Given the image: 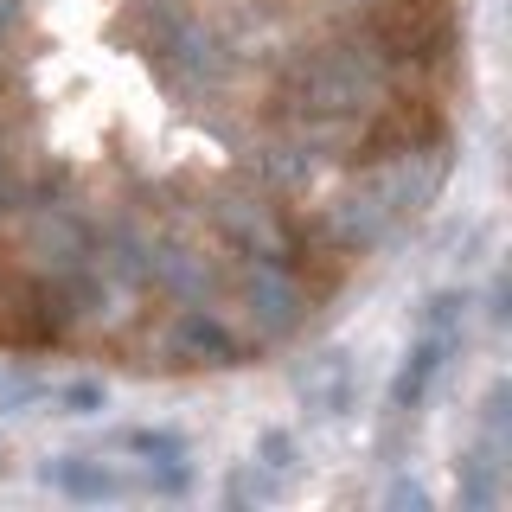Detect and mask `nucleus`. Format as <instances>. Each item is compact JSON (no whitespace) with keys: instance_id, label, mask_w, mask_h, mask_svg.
I'll use <instances>...</instances> for the list:
<instances>
[{"instance_id":"4","label":"nucleus","mask_w":512,"mask_h":512,"mask_svg":"<svg viewBox=\"0 0 512 512\" xmlns=\"http://www.w3.org/2000/svg\"><path fill=\"white\" fill-rule=\"evenodd\" d=\"M167 352H173L180 365H237V340H231V327H224L218 314H205V308H186L180 320H173Z\"/></svg>"},{"instance_id":"10","label":"nucleus","mask_w":512,"mask_h":512,"mask_svg":"<svg viewBox=\"0 0 512 512\" xmlns=\"http://www.w3.org/2000/svg\"><path fill=\"white\" fill-rule=\"evenodd\" d=\"M13 20H20V7H13V0H0V32H7Z\"/></svg>"},{"instance_id":"5","label":"nucleus","mask_w":512,"mask_h":512,"mask_svg":"<svg viewBox=\"0 0 512 512\" xmlns=\"http://www.w3.org/2000/svg\"><path fill=\"white\" fill-rule=\"evenodd\" d=\"M39 474H45V487L71 493V500H122V493H135L128 474L103 468V461H84V455H58V461H45Z\"/></svg>"},{"instance_id":"3","label":"nucleus","mask_w":512,"mask_h":512,"mask_svg":"<svg viewBox=\"0 0 512 512\" xmlns=\"http://www.w3.org/2000/svg\"><path fill=\"white\" fill-rule=\"evenodd\" d=\"M250 320L263 340H288V333L308 320V288H301V276H288V269L276 263H256L250 276Z\"/></svg>"},{"instance_id":"6","label":"nucleus","mask_w":512,"mask_h":512,"mask_svg":"<svg viewBox=\"0 0 512 512\" xmlns=\"http://www.w3.org/2000/svg\"><path fill=\"white\" fill-rule=\"evenodd\" d=\"M455 346L448 333H423V340L410 346V359L397 365V378H391V410L397 416H410L416 404L429 397V384H436V372H442V352Z\"/></svg>"},{"instance_id":"1","label":"nucleus","mask_w":512,"mask_h":512,"mask_svg":"<svg viewBox=\"0 0 512 512\" xmlns=\"http://www.w3.org/2000/svg\"><path fill=\"white\" fill-rule=\"evenodd\" d=\"M378 96H384V58L359 52V45H333V52H308L288 64V103L314 122L352 116Z\"/></svg>"},{"instance_id":"8","label":"nucleus","mask_w":512,"mask_h":512,"mask_svg":"<svg viewBox=\"0 0 512 512\" xmlns=\"http://www.w3.org/2000/svg\"><path fill=\"white\" fill-rule=\"evenodd\" d=\"M52 404L77 410V416H90V410H103V404H109V391H103V384H64V391H52Z\"/></svg>"},{"instance_id":"2","label":"nucleus","mask_w":512,"mask_h":512,"mask_svg":"<svg viewBox=\"0 0 512 512\" xmlns=\"http://www.w3.org/2000/svg\"><path fill=\"white\" fill-rule=\"evenodd\" d=\"M141 45H148L154 71L173 77V84H186V77H218V45L212 32H205L192 13L167 7V0H154V7H141Z\"/></svg>"},{"instance_id":"9","label":"nucleus","mask_w":512,"mask_h":512,"mask_svg":"<svg viewBox=\"0 0 512 512\" xmlns=\"http://www.w3.org/2000/svg\"><path fill=\"white\" fill-rule=\"evenodd\" d=\"M263 455H269V468H288V455H295V442H288V436H263Z\"/></svg>"},{"instance_id":"7","label":"nucleus","mask_w":512,"mask_h":512,"mask_svg":"<svg viewBox=\"0 0 512 512\" xmlns=\"http://www.w3.org/2000/svg\"><path fill=\"white\" fill-rule=\"evenodd\" d=\"M122 448H135V455H148L154 468L160 461H186V436H173V429H128Z\"/></svg>"}]
</instances>
